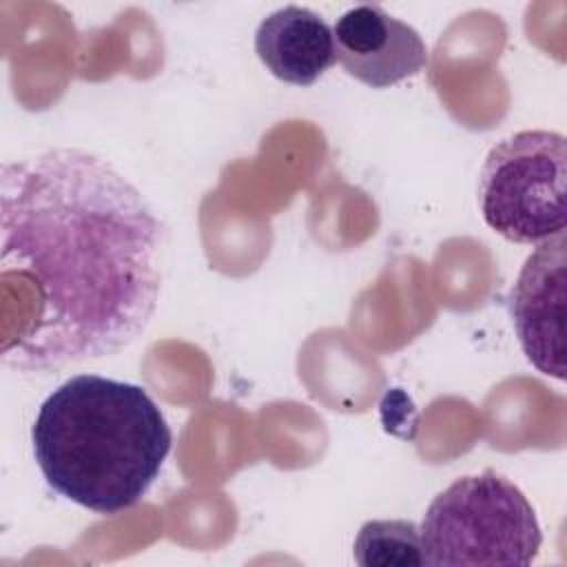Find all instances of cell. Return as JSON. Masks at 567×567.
I'll list each match as a JSON object with an SVG mask.
<instances>
[{"label": "cell", "mask_w": 567, "mask_h": 567, "mask_svg": "<svg viewBox=\"0 0 567 567\" xmlns=\"http://www.w3.org/2000/svg\"><path fill=\"white\" fill-rule=\"evenodd\" d=\"M164 224L106 159L49 148L0 168V281L18 326L0 359L55 372L109 357L148 326L162 284Z\"/></svg>", "instance_id": "1"}, {"label": "cell", "mask_w": 567, "mask_h": 567, "mask_svg": "<svg viewBox=\"0 0 567 567\" xmlns=\"http://www.w3.org/2000/svg\"><path fill=\"white\" fill-rule=\"evenodd\" d=\"M31 441L53 492L95 514H120L155 483L173 434L144 388L75 374L42 401Z\"/></svg>", "instance_id": "2"}, {"label": "cell", "mask_w": 567, "mask_h": 567, "mask_svg": "<svg viewBox=\"0 0 567 567\" xmlns=\"http://www.w3.org/2000/svg\"><path fill=\"white\" fill-rule=\"evenodd\" d=\"M425 565H529L543 543L536 512L505 476H461L432 498L421 523Z\"/></svg>", "instance_id": "3"}, {"label": "cell", "mask_w": 567, "mask_h": 567, "mask_svg": "<svg viewBox=\"0 0 567 567\" xmlns=\"http://www.w3.org/2000/svg\"><path fill=\"white\" fill-rule=\"evenodd\" d=\"M485 224L514 244H543L567 224V140L520 131L498 142L478 177Z\"/></svg>", "instance_id": "4"}, {"label": "cell", "mask_w": 567, "mask_h": 567, "mask_svg": "<svg viewBox=\"0 0 567 567\" xmlns=\"http://www.w3.org/2000/svg\"><path fill=\"white\" fill-rule=\"evenodd\" d=\"M565 233L543 241L525 259L509 295V312L527 361L543 374L565 379Z\"/></svg>", "instance_id": "5"}, {"label": "cell", "mask_w": 567, "mask_h": 567, "mask_svg": "<svg viewBox=\"0 0 567 567\" xmlns=\"http://www.w3.org/2000/svg\"><path fill=\"white\" fill-rule=\"evenodd\" d=\"M332 38L346 73L372 89H388L427 66V47L419 31L379 4L348 9Z\"/></svg>", "instance_id": "6"}, {"label": "cell", "mask_w": 567, "mask_h": 567, "mask_svg": "<svg viewBox=\"0 0 567 567\" xmlns=\"http://www.w3.org/2000/svg\"><path fill=\"white\" fill-rule=\"evenodd\" d=\"M255 53L277 80L295 86L315 84L337 62L330 24L297 4L281 7L259 22Z\"/></svg>", "instance_id": "7"}, {"label": "cell", "mask_w": 567, "mask_h": 567, "mask_svg": "<svg viewBox=\"0 0 567 567\" xmlns=\"http://www.w3.org/2000/svg\"><path fill=\"white\" fill-rule=\"evenodd\" d=\"M361 567H421L425 565L421 529L412 520H368L361 525L354 547Z\"/></svg>", "instance_id": "8"}]
</instances>
